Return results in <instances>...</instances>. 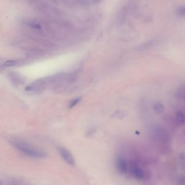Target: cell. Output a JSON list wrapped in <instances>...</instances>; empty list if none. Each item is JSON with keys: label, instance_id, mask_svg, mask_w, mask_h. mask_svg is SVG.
<instances>
[{"label": "cell", "instance_id": "cell-2", "mask_svg": "<svg viewBox=\"0 0 185 185\" xmlns=\"http://www.w3.org/2000/svg\"><path fill=\"white\" fill-rule=\"evenodd\" d=\"M57 149L62 159L64 160L67 164L72 166H75V158L73 156L72 154L67 149L63 147H57Z\"/></svg>", "mask_w": 185, "mask_h": 185}, {"label": "cell", "instance_id": "cell-5", "mask_svg": "<svg viewBox=\"0 0 185 185\" xmlns=\"http://www.w3.org/2000/svg\"><path fill=\"white\" fill-rule=\"evenodd\" d=\"M16 64H17V62L16 61L8 60L7 61L4 65L5 66H12L15 65Z\"/></svg>", "mask_w": 185, "mask_h": 185}, {"label": "cell", "instance_id": "cell-1", "mask_svg": "<svg viewBox=\"0 0 185 185\" xmlns=\"http://www.w3.org/2000/svg\"><path fill=\"white\" fill-rule=\"evenodd\" d=\"M10 142L13 147L26 156L38 159H43L47 157V154L45 151L34 147L22 139H13Z\"/></svg>", "mask_w": 185, "mask_h": 185}, {"label": "cell", "instance_id": "cell-3", "mask_svg": "<svg viewBox=\"0 0 185 185\" xmlns=\"http://www.w3.org/2000/svg\"><path fill=\"white\" fill-rule=\"evenodd\" d=\"M116 168L120 173H126L128 169V166L126 161L121 157H118L116 160Z\"/></svg>", "mask_w": 185, "mask_h": 185}, {"label": "cell", "instance_id": "cell-4", "mask_svg": "<svg viewBox=\"0 0 185 185\" xmlns=\"http://www.w3.org/2000/svg\"><path fill=\"white\" fill-rule=\"evenodd\" d=\"M81 98H77L73 99L72 101H71V102L69 103V108H71V107H75V105H76L77 104H78L79 101H81Z\"/></svg>", "mask_w": 185, "mask_h": 185}]
</instances>
